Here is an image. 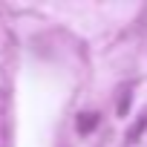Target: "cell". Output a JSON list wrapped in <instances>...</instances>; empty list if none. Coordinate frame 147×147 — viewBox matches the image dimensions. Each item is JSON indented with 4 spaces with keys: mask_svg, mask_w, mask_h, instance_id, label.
Segmentation results:
<instances>
[{
    "mask_svg": "<svg viewBox=\"0 0 147 147\" xmlns=\"http://www.w3.org/2000/svg\"><path fill=\"white\" fill-rule=\"evenodd\" d=\"M95 124H98V113H84L78 118V133H90Z\"/></svg>",
    "mask_w": 147,
    "mask_h": 147,
    "instance_id": "6da1fadb",
    "label": "cell"
},
{
    "mask_svg": "<svg viewBox=\"0 0 147 147\" xmlns=\"http://www.w3.org/2000/svg\"><path fill=\"white\" fill-rule=\"evenodd\" d=\"M127 107H130V92L121 95V101H118V115H127Z\"/></svg>",
    "mask_w": 147,
    "mask_h": 147,
    "instance_id": "7a4b0ae2",
    "label": "cell"
},
{
    "mask_svg": "<svg viewBox=\"0 0 147 147\" xmlns=\"http://www.w3.org/2000/svg\"><path fill=\"white\" fill-rule=\"evenodd\" d=\"M144 127H147V118H141V121H138V124L133 127V133H130V141H136V138H138V133H141Z\"/></svg>",
    "mask_w": 147,
    "mask_h": 147,
    "instance_id": "3957f363",
    "label": "cell"
}]
</instances>
